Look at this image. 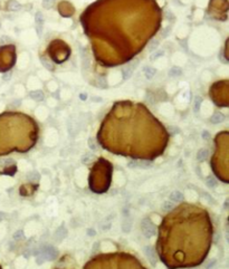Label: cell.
I'll list each match as a JSON object with an SVG mask.
<instances>
[{
	"instance_id": "7",
	"label": "cell",
	"mask_w": 229,
	"mask_h": 269,
	"mask_svg": "<svg viewBox=\"0 0 229 269\" xmlns=\"http://www.w3.org/2000/svg\"><path fill=\"white\" fill-rule=\"evenodd\" d=\"M207 184L209 188H215L217 185V181L213 179V178H208L207 179Z\"/></svg>"
},
{
	"instance_id": "4",
	"label": "cell",
	"mask_w": 229,
	"mask_h": 269,
	"mask_svg": "<svg viewBox=\"0 0 229 269\" xmlns=\"http://www.w3.org/2000/svg\"><path fill=\"white\" fill-rule=\"evenodd\" d=\"M169 200L177 204V203H179V202H181L182 200H183V194H182V193H181L179 190H174L170 193V196H169Z\"/></svg>"
},
{
	"instance_id": "1",
	"label": "cell",
	"mask_w": 229,
	"mask_h": 269,
	"mask_svg": "<svg viewBox=\"0 0 229 269\" xmlns=\"http://www.w3.org/2000/svg\"><path fill=\"white\" fill-rule=\"evenodd\" d=\"M141 229H142V232L144 233L146 238H151V237L156 236V226L149 218H145L141 221Z\"/></svg>"
},
{
	"instance_id": "5",
	"label": "cell",
	"mask_w": 229,
	"mask_h": 269,
	"mask_svg": "<svg viewBox=\"0 0 229 269\" xmlns=\"http://www.w3.org/2000/svg\"><path fill=\"white\" fill-rule=\"evenodd\" d=\"M174 207H175V203H173L170 200H167V201L163 202V204H162V211H164V212L171 211V210L174 209Z\"/></svg>"
},
{
	"instance_id": "3",
	"label": "cell",
	"mask_w": 229,
	"mask_h": 269,
	"mask_svg": "<svg viewBox=\"0 0 229 269\" xmlns=\"http://www.w3.org/2000/svg\"><path fill=\"white\" fill-rule=\"evenodd\" d=\"M144 253H145V256L149 258V260L151 261V263L154 266L156 263V251H154V249H153L151 246L145 247Z\"/></svg>"
},
{
	"instance_id": "9",
	"label": "cell",
	"mask_w": 229,
	"mask_h": 269,
	"mask_svg": "<svg viewBox=\"0 0 229 269\" xmlns=\"http://www.w3.org/2000/svg\"><path fill=\"white\" fill-rule=\"evenodd\" d=\"M207 155H208V152H207L206 150H201V151L199 152V154H198V159H199V160H205L207 157Z\"/></svg>"
},
{
	"instance_id": "6",
	"label": "cell",
	"mask_w": 229,
	"mask_h": 269,
	"mask_svg": "<svg viewBox=\"0 0 229 269\" xmlns=\"http://www.w3.org/2000/svg\"><path fill=\"white\" fill-rule=\"evenodd\" d=\"M131 228H132V221H126V220H124L122 222V229L123 231H125V232H128L130 230H131Z\"/></svg>"
},
{
	"instance_id": "8",
	"label": "cell",
	"mask_w": 229,
	"mask_h": 269,
	"mask_svg": "<svg viewBox=\"0 0 229 269\" xmlns=\"http://www.w3.org/2000/svg\"><path fill=\"white\" fill-rule=\"evenodd\" d=\"M22 238H24V232H22L21 230H18V231H16L14 233V239L15 240H21Z\"/></svg>"
},
{
	"instance_id": "10",
	"label": "cell",
	"mask_w": 229,
	"mask_h": 269,
	"mask_svg": "<svg viewBox=\"0 0 229 269\" xmlns=\"http://www.w3.org/2000/svg\"><path fill=\"white\" fill-rule=\"evenodd\" d=\"M4 218H5V213H4V212H0V220H2Z\"/></svg>"
},
{
	"instance_id": "2",
	"label": "cell",
	"mask_w": 229,
	"mask_h": 269,
	"mask_svg": "<svg viewBox=\"0 0 229 269\" xmlns=\"http://www.w3.org/2000/svg\"><path fill=\"white\" fill-rule=\"evenodd\" d=\"M40 255H41V257L44 258V259H47V260H53V259L56 257L57 251H56V249L54 248V247L48 246V247H45L44 249L41 250Z\"/></svg>"
}]
</instances>
